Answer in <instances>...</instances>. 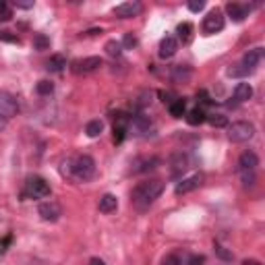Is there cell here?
Wrapping results in <instances>:
<instances>
[{"label":"cell","instance_id":"31","mask_svg":"<svg viewBox=\"0 0 265 265\" xmlns=\"http://www.w3.org/2000/svg\"><path fill=\"white\" fill-rule=\"evenodd\" d=\"M13 17V7L7 0H0V21H11Z\"/></svg>","mask_w":265,"mask_h":265},{"label":"cell","instance_id":"29","mask_svg":"<svg viewBox=\"0 0 265 265\" xmlns=\"http://www.w3.org/2000/svg\"><path fill=\"white\" fill-rule=\"evenodd\" d=\"M106 52H108V56L118 58V56H122V44L116 42V40H110V42L106 44Z\"/></svg>","mask_w":265,"mask_h":265},{"label":"cell","instance_id":"11","mask_svg":"<svg viewBox=\"0 0 265 265\" xmlns=\"http://www.w3.org/2000/svg\"><path fill=\"white\" fill-rule=\"evenodd\" d=\"M160 166V157L157 155H145V157H137L135 162H132V172L135 174H143V172H149L153 168H157Z\"/></svg>","mask_w":265,"mask_h":265},{"label":"cell","instance_id":"40","mask_svg":"<svg viewBox=\"0 0 265 265\" xmlns=\"http://www.w3.org/2000/svg\"><path fill=\"white\" fill-rule=\"evenodd\" d=\"M89 265H106V263H104L102 259H99V257H93V259L89 261Z\"/></svg>","mask_w":265,"mask_h":265},{"label":"cell","instance_id":"34","mask_svg":"<svg viewBox=\"0 0 265 265\" xmlns=\"http://www.w3.org/2000/svg\"><path fill=\"white\" fill-rule=\"evenodd\" d=\"M162 265H182V259H180V255L170 253V255H166L162 259Z\"/></svg>","mask_w":265,"mask_h":265},{"label":"cell","instance_id":"15","mask_svg":"<svg viewBox=\"0 0 265 265\" xmlns=\"http://www.w3.org/2000/svg\"><path fill=\"white\" fill-rule=\"evenodd\" d=\"M203 182V176L201 174H193L189 178H182L178 184H176V193L178 195H184V193H191L195 189H199V184Z\"/></svg>","mask_w":265,"mask_h":265},{"label":"cell","instance_id":"17","mask_svg":"<svg viewBox=\"0 0 265 265\" xmlns=\"http://www.w3.org/2000/svg\"><path fill=\"white\" fill-rule=\"evenodd\" d=\"M261 58H263V48H253V50H249L245 56H243V66L245 69H249V71H255L257 69V64L261 62Z\"/></svg>","mask_w":265,"mask_h":265},{"label":"cell","instance_id":"14","mask_svg":"<svg viewBox=\"0 0 265 265\" xmlns=\"http://www.w3.org/2000/svg\"><path fill=\"white\" fill-rule=\"evenodd\" d=\"M176 50H178V42H176V38L174 36H166V38H162V42H160V58H172L174 54H176Z\"/></svg>","mask_w":265,"mask_h":265},{"label":"cell","instance_id":"16","mask_svg":"<svg viewBox=\"0 0 265 265\" xmlns=\"http://www.w3.org/2000/svg\"><path fill=\"white\" fill-rule=\"evenodd\" d=\"M259 166V157L255 151H245L238 157V170H247V172H255Z\"/></svg>","mask_w":265,"mask_h":265},{"label":"cell","instance_id":"41","mask_svg":"<svg viewBox=\"0 0 265 265\" xmlns=\"http://www.w3.org/2000/svg\"><path fill=\"white\" fill-rule=\"evenodd\" d=\"M243 265H261L257 259H247V261H243Z\"/></svg>","mask_w":265,"mask_h":265},{"label":"cell","instance_id":"30","mask_svg":"<svg viewBox=\"0 0 265 265\" xmlns=\"http://www.w3.org/2000/svg\"><path fill=\"white\" fill-rule=\"evenodd\" d=\"M36 91H38L40 95H52V91H54V83L48 81V79H42V81L36 85Z\"/></svg>","mask_w":265,"mask_h":265},{"label":"cell","instance_id":"9","mask_svg":"<svg viewBox=\"0 0 265 265\" xmlns=\"http://www.w3.org/2000/svg\"><path fill=\"white\" fill-rule=\"evenodd\" d=\"M38 214H40V218L44 222H56L62 216V207L56 201H44V203H40Z\"/></svg>","mask_w":265,"mask_h":265},{"label":"cell","instance_id":"2","mask_svg":"<svg viewBox=\"0 0 265 265\" xmlns=\"http://www.w3.org/2000/svg\"><path fill=\"white\" fill-rule=\"evenodd\" d=\"M62 174L69 176V178H75V180H91L95 176V160L91 155H77V157H69L62 162Z\"/></svg>","mask_w":265,"mask_h":265},{"label":"cell","instance_id":"39","mask_svg":"<svg viewBox=\"0 0 265 265\" xmlns=\"http://www.w3.org/2000/svg\"><path fill=\"white\" fill-rule=\"evenodd\" d=\"M15 7H17V9H31L33 3H15Z\"/></svg>","mask_w":265,"mask_h":265},{"label":"cell","instance_id":"35","mask_svg":"<svg viewBox=\"0 0 265 265\" xmlns=\"http://www.w3.org/2000/svg\"><path fill=\"white\" fill-rule=\"evenodd\" d=\"M0 40L9 42V44H19V38L15 36L13 31H7V29H0Z\"/></svg>","mask_w":265,"mask_h":265},{"label":"cell","instance_id":"19","mask_svg":"<svg viewBox=\"0 0 265 265\" xmlns=\"http://www.w3.org/2000/svg\"><path fill=\"white\" fill-rule=\"evenodd\" d=\"M184 118H187V122H189L191 126H199V124H203V122H205L207 114H205V110H203L201 106H197V108L189 110V112L184 114Z\"/></svg>","mask_w":265,"mask_h":265},{"label":"cell","instance_id":"5","mask_svg":"<svg viewBox=\"0 0 265 265\" xmlns=\"http://www.w3.org/2000/svg\"><path fill=\"white\" fill-rule=\"evenodd\" d=\"M19 114V102L17 97L9 91H0V116L3 118H13Z\"/></svg>","mask_w":265,"mask_h":265},{"label":"cell","instance_id":"27","mask_svg":"<svg viewBox=\"0 0 265 265\" xmlns=\"http://www.w3.org/2000/svg\"><path fill=\"white\" fill-rule=\"evenodd\" d=\"M253 71H249V69H245L243 64H232L230 69L226 71V75L228 77H247V75H251Z\"/></svg>","mask_w":265,"mask_h":265},{"label":"cell","instance_id":"28","mask_svg":"<svg viewBox=\"0 0 265 265\" xmlns=\"http://www.w3.org/2000/svg\"><path fill=\"white\" fill-rule=\"evenodd\" d=\"M33 48H36L38 52L48 50V48H50V38H48V36H44V33H38V36L33 38Z\"/></svg>","mask_w":265,"mask_h":265},{"label":"cell","instance_id":"33","mask_svg":"<svg viewBox=\"0 0 265 265\" xmlns=\"http://www.w3.org/2000/svg\"><path fill=\"white\" fill-rule=\"evenodd\" d=\"M120 44H122V50H124V48H126V50H132V48H135L139 42H137V38L132 36V33H126V36H124V40H122Z\"/></svg>","mask_w":265,"mask_h":265},{"label":"cell","instance_id":"25","mask_svg":"<svg viewBox=\"0 0 265 265\" xmlns=\"http://www.w3.org/2000/svg\"><path fill=\"white\" fill-rule=\"evenodd\" d=\"M172 79L176 83H187L191 79V69H189V66H184V64H176L174 71H172Z\"/></svg>","mask_w":265,"mask_h":265},{"label":"cell","instance_id":"8","mask_svg":"<svg viewBox=\"0 0 265 265\" xmlns=\"http://www.w3.org/2000/svg\"><path fill=\"white\" fill-rule=\"evenodd\" d=\"M141 11H143V5L137 3V0H130V3H122V5L114 7V15L118 19H132V17L141 15Z\"/></svg>","mask_w":265,"mask_h":265},{"label":"cell","instance_id":"38","mask_svg":"<svg viewBox=\"0 0 265 265\" xmlns=\"http://www.w3.org/2000/svg\"><path fill=\"white\" fill-rule=\"evenodd\" d=\"M203 263H205L203 255H191V259H189V265H203Z\"/></svg>","mask_w":265,"mask_h":265},{"label":"cell","instance_id":"12","mask_svg":"<svg viewBox=\"0 0 265 265\" xmlns=\"http://www.w3.org/2000/svg\"><path fill=\"white\" fill-rule=\"evenodd\" d=\"M170 166H172V174H174V176L184 174V172L191 168V157H189V153L176 151V153L172 155V160H170Z\"/></svg>","mask_w":265,"mask_h":265},{"label":"cell","instance_id":"18","mask_svg":"<svg viewBox=\"0 0 265 265\" xmlns=\"http://www.w3.org/2000/svg\"><path fill=\"white\" fill-rule=\"evenodd\" d=\"M97 207H99V211H102V214H112V211H116V209H118V199H116V195H112V193L102 195V197H99Z\"/></svg>","mask_w":265,"mask_h":265},{"label":"cell","instance_id":"3","mask_svg":"<svg viewBox=\"0 0 265 265\" xmlns=\"http://www.w3.org/2000/svg\"><path fill=\"white\" fill-rule=\"evenodd\" d=\"M255 135V124L247 122V120H238V122H232L228 126V139L232 143H245L251 141Z\"/></svg>","mask_w":265,"mask_h":265},{"label":"cell","instance_id":"36","mask_svg":"<svg viewBox=\"0 0 265 265\" xmlns=\"http://www.w3.org/2000/svg\"><path fill=\"white\" fill-rule=\"evenodd\" d=\"M241 172V180L245 187H251L255 182V172H247V170H238Z\"/></svg>","mask_w":265,"mask_h":265},{"label":"cell","instance_id":"32","mask_svg":"<svg viewBox=\"0 0 265 265\" xmlns=\"http://www.w3.org/2000/svg\"><path fill=\"white\" fill-rule=\"evenodd\" d=\"M214 249H216V255H218L222 261H232V259H234L232 251H228L226 247H222V245H218V243H216V247H214Z\"/></svg>","mask_w":265,"mask_h":265},{"label":"cell","instance_id":"37","mask_svg":"<svg viewBox=\"0 0 265 265\" xmlns=\"http://www.w3.org/2000/svg\"><path fill=\"white\" fill-rule=\"evenodd\" d=\"M203 9H205V0H191V3H189V11L191 13H199Z\"/></svg>","mask_w":265,"mask_h":265},{"label":"cell","instance_id":"1","mask_svg":"<svg viewBox=\"0 0 265 265\" xmlns=\"http://www.w3.org/2000/svg\"><path fill=\"white\" fill-rule=\"evenodd\" d=\"M164 193V182L157 180V178H151V180H145V182H139L130 193V203L135 209L139 211H145L153 205L155 199H160V195Z\"/></svg>","mask_w":265,"mask_h":265},{"label":"cell","instance_id":"26","mask_svg":"<svg viewBox=\"0 0 265 265\" xmlns=\"http://www.w3.org/2000/svg\"><path fill=\"white\" fill-rule=\"evenodd\" d=\"M211 126H216V128H222V126H228V116H224V114H220V112H214V114H207V118H205Z\"/></svg>","mask_w":265,"mask_h":265},{"label":"cell","instance_id":"4","mask_svg":"<svg viewBox=\"0 0 265 265\" xmlns=\"http://www.w3.org/2000/svg\"><path fill=\"white\" fill-rule=\"evenodd\" d=\"M50 195V184L42 176H29L23 187V197L27 199H42Z\"/></svg>","mask_w":265,"mask_h":265},{"label":"cell","instance_id":"24","mask_svg":"<svg viewBox=\"0 0 265 265\" xmlns=\"http://www.w3.org/2000/svg\"><path fill=\"white\" fill-rule=\"evenodd\" d=\"M102 130H104V122L102 120H89L87 124H85V135L87 137H99V135H102Z\"/></svg>","mask_w":265,"mask_h":265},{"label":"cell","instance_id":"21","mask_svg":"<svg viewBox=\"0 0 265 265\" xmlns=\"http://www.w3.org/2000/svg\"><path fill=\"white\" fill-rule=\"evenodd\" d=\"M253 97V87L249 85V83H238L236 87H234V99L236 102H247V99H251Z\"/></svg>","mask_w":265,"mask_h":265},{"label":"cell","instance_id":"20","mask_svg":"<svg viewBox=\"0 0 265 265\" xmlns=\"http://www.w3.org/2000/svg\"><path fill=\"white\" fill-rule=\"evenodd\" d=\"M64 66H66V58L62 54H54L46 60V71H50V73H60V71H64Z\"/></svg>","mask_w":265,"mask_h":265},{"label":"cell","instance_id":"10","mask_svg":"<svg viewBox=\"0 0 265 265\" xmlns=\"http://www.w3.org/2000/svg\"><path fill=\"white\" fill-rule=\"evenodd\" d=\"M99 66H102V58H97V56H87V58H81V60H75L73 62V71L75 73H93L97 71Z\"/></svg>","mask_w":265,"mask_h":265},{"label":"cell","instance_id":"7","mask_svg":"<svg viewBox=\"0 0 265 265\" xmlns=\"http://www.w3.org/2000/svg\"><path fill=\"white\" fill-rule=\"evenodd\" d=\"M224 29V13L222 11H211L207 13V17L203 19V33L205 36H214V33Z\"/></svg>","mask_w":265,"mask_h":265},{"label":"cell","instance_id":"22","mask_svg":"<svg viewBox=\"0 0 265 265\" xmlns=\"http://www.w3.org/2000/svg\"><path fill=\"white\" fill-rule=\"evenodd\" d=\"M176 33H178V38H176V42L189 44V42L193 40V25L184 21V23H180V25L176 27Z\"/></svg>","mask_w":265,"mask_h":265},{"label":"cell","instance_id":"23","mask_svg":"<svg viewBox=\"0 0 265 265\" xmlns=\"http://www.w3.org/2000/svg\"><path fill=\"white\" fill-rule=\"evenodd\" d=\"M168 112H170V116H174V118H182L184 114H187V102L184 99H174V102H170L168 104Z\"/></svg>","mask_w":265,"mask_h":265},{"label":"cell","instance_id":"13","mask_svg":"<svg viewBox=\"0 0 265 265\" xmlns=\"http://www.w3.org/2000/svg\"><path fill=\"white\" fill-rule=\"evenodd\" d=\"M226 13L232 17V21L241 23V21H245V19L249 17L251 7H249V5H243V3H230V5L226 7Z\"/></svg>","mask_w":265,"mask_h":265},{"label":"cell","instance_id":"6","mask_svg":"<svg viewBox=\"0 0 265 265\" xmlns=\"http://www.w3.org/2000/svg\"><path fill=\"white\" fill-rule=\"evenodd\" d=\"M151 128H153V124H151L149 116H145V114H135V116H130L128 132H132V135H137V137L147 135V132H149Z\"/></svg>","mask_w":265,"mask_h":265},{"label":"cell","instance_id":"42","mask_svg":"<svg viewBox=\"0 0 265 265\" xmlns=\"http://www.w3.org/2000/svg\"><path fill=\"white\" fill-rule=\"evenodd\" d=\"M5 126H7V118L0 116V130H5Z\"/></svg>","mask_w":265,"mask_h":265}]
</instances>
